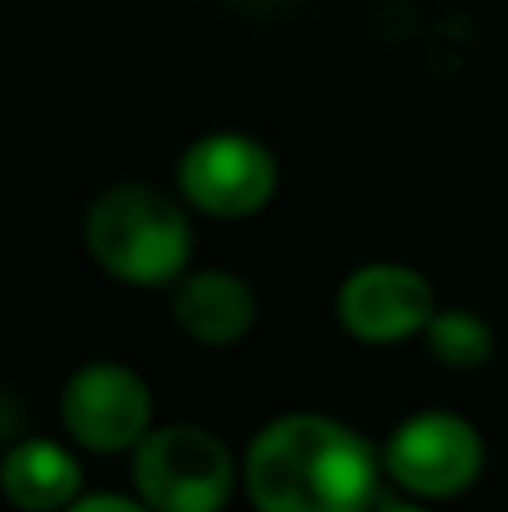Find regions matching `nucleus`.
<instances>
[{
	"label": "nucleus",
	"mask_w": 508,
	"mask_h": 512,
	"mask_svg": "<svg viewBox=\"0 0 508 512\" xmlns=\"http://www.w3.org/2000/svg\"><path fill=\"white\" fill-rule=\"evenodd\" d=\"M243 490L261 512H356L378 499L383 454L324 414H284L252 436Z\"/></svg>",
	"instance_id": "f257e3e1"
},
{
	"label": "nucleus",
	"mask_w": 508,
	"mask_h": 512,
	"mask_svg": "<svg viewBox=\"0 0 508 512\" xmlns=\"http://www.w3.org/2000/svg\"><path fill=\"white\" fill-rule=\"evenodd\" d=\"M185 198L158 185H113L86 212L90 261L131 288H167L189 270L194 225Z\"/></svg>",
	"instance_id": "f03ea898"
},
{
	"label": "nucleus",
	"mask_w": 508,
	"mask_h": 512,
	"mask_svg": "<svg viewBox=\"0 0 508 512\" xmlns=\"http://www.w3.org/2000/svg\"><path fill=\"white\" fill-rule=\"evenodd\" d=\"M239 477L221 436L194 423L149 427L131 450L135 495L158 512H216L230 504Z\"/></svg>",
	"instance_id": "7ed1b4c3"
},
{
	"label": "nucleus",
	"mask_w": 508,
	"mask_h": 512,
	"mask_svg": "<svg viewBox=\"0 0 508 512\" xmlns=\"http://www.w3.org/2000/svg\"><path fill=\"white\" fill-rule=\"evenodd\" d=\"M482 468V432L446 409H419V414L401 418L383 445V477L423 504L459 499L482 481Z\"/></svg>",
	"instance_id": "20e7f679"
},
{
	"label": "nucleus",
	"mask_w": 508,
	"mask_h": 512,
	"mask_svg": "<svg viewBox=\"0 0 508 512\" xmlns=\"http://www.w3.org/2000/svg\"><path fill=\"white\" fill-rule=\"evenodd\" d=\"M176 189L185 207L216 221L257 216L279 189V162L261 140L243 131H212L194 140L176 162Z\"/></svg>",
	"instance_id": "39448f33"
},
{
	"label": "nucleus",
	"mask_w": 508,
	"mask_h": 512,
	"mask_svg": "<svg viewBox=\"0 0 508 512\" xmlns=\"http://www.w3.org/2000/svg\"><path fill=\"white\" fill-rule=\"evenodd\" d=\"M63 432L90 454H131L153 427V391L131 364L90 360L59 391Z\"/></svg>",
	"instance_id": "423d86ee"
},
{
	"label": "nucleus",
	"mask_w": 508,
	"mask_h": 512,
	"mask_svg": "<svg viewBox=\"0 0 508 512\" xmlns=\"http://www.w3.org/2000/svg\"><path fill=\"white\" fill-rule=\"evenodd\" d=\"M437 315V288L428 274L401 261H369L338 288V324L365 346H396L423 337Z\"/></svg>",
	"instance_id": "0eeeda50"
},
{
	"label": "nucleus",
	"mask_w": 508,
	"mask_h": 512,
	"mask_svg": "<svg viewBox=\"0 0 508 512\" xmlns=\"http://www.w3.org/2000/svg\"><path fill=\"white\" fill-rule=\"evenodd\" d=\"M171 319L198 346H234L257 324V292L230 270H185L171 283Z\"/></svg>",
	"instance_id": "6e6552de"
},
{
	"label": "nucleus",
	"mask_w": 508,
	"mask_h": 512,
	"mask_svg": "<svg viewBox=\"0 0 508 512\" xmlns=\"http://www.w3.org/2000/svg\"><path fill=\"white\" fill-rule=\"evenodd\" d=\"M81 463L68 445L50 441V436H27V441L9 445L0 459V490L14 508L27 512H50L68 508L81 495Z\"/></svg>",
	"instance_id": "1a4fd4ad"
},
{
	"label": "nucleus",
	"mask_w": 508,
	"mask_h": 512,
	"mask_svg": "<svg viewBox=\"0 0 508 512\" xmlns=\"http://www.w3.org/2000/svg\"><path fill=\"white\" fill-rule=\"evenodd\" d=\"M423 342H428L432 360L455 369V373L482 369V364L495 355V333L477 310H441L437 306V315H432L428 328H423Z\"/></svg>",
	"instance_id": "9d476101"
},
{
	"label": "nucleus",
	"mask_w": 508,
	"mask_h": 512,
	"mask_svg": "<svg viewBox=\"0 0 508 512\" xmlns=\"http://www.w3.org/2000/svg\"><path fill=\"white\" fill-rule=\"evenodd\" d=\"M72 512H140V508H149V504H144V499L140 495H77V499H72V504H68Z\"/></svg>",
	"instance_id": "9b49d317"
}]
</instances>
